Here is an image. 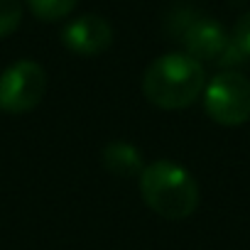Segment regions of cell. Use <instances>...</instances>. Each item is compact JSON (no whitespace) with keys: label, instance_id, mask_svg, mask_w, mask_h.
<instances>
[{"label":"cell","instance_id":"obj_1","mask_svg":"<svg viewBox=\"0 0 250 250\" xmlns=\"http://www.w3.org/2000/svg\"><path fill=\"white\" fill-rule=\"evenodd\" d=\"M204 88H206V74L201 62L182 52L157 57L145 69L143 76L145 98L165 110H179L191 105Z\"/></svg>","mask_w":250,"mask_h":250},{"label":"cell","instance_id":"obj_2","mask_svg":"<svg viewBox=\"0 0 250 250\" xmlns=\"http://www.w3.org/2000/svg\"><path fill=\"white\" fill-rule=\"evenodd\" d=\"M140 194L145 204L162 218H189L199 206V184L177 162L157 160L140 174Z\"/></svg>","mask_w":250,"mask_h":250},{"label":"cell","instance_id":"obj_3","mask_svg":"<svg viewBox=\"0 0 250 250\" xmlns=\"http://www.w3.org/2000/svg\"><path fill=\"white\" fill-rule=\"evenodd\" d=\"M204 108L211 120L233 128L250 120V81L238 71L216 74L204 91Z\"/></svg>","mask_w":250,"mask_h":250},{"label":"cell","instance_id":"obj_4","mask_svg":"<svg viewBox=\"0 0 250 250\" xmlns=\"http://www.w3.org/2000/svg\"><path fill=\"white\" fill-rule=\"evenodd\" d=\"M47 91V74L37 62L22 59L0 74V108L13 115L30 113Z\"/></svg>","mask_w":250,"mask_h":250},{"label":"cell","instance_id":"obj_5","mask_svg":"<svg viewBox=\"0 0 250 250\" xmlns=\"http://www.w3.org/2000/svg\"><path fill=\"white\" fill-rule=\"evenodd\" d=\"M62 42L74 54L93 57L113 44V27L101 15H81L62 30Z\"/></svg>","mask_w":250,"mask_h":250},{"label":"cell","instance_id":"obj_6","mask_svg":"<svg viewBox=\"0 0 250 250\" xmlns=\"http://www.w3.org/2000/svg\"><path fill=\"white\" fill-rule=\"evenodd\" d=\"M184 47H187V54L196 62H218L221 54L226 52L230 37L226 35V30L221 27V22L216 20H208V18H201V20H194L187 32H184Z\"/></svg>","mask_w":250,"mask_h":250},{"label":"cell","instance_id":"obj_7","mask_svg":"<svg viewBox=\"0 0 250 250\" xmlns=\"http://www.w3.org/2000/svg\"><path fill=\"white\" fill-rule=\"evenodd\" d=\"M101 162L103 167L123 179H130V177H140L143 174V155L135 145L130 143H108L101 152Z\"/></svg>","mask_w":250,"mask_h":250},{"label":"cell","instance_id":"obj_8","mask_svg":"<svg viewBox=\"0 0 250 250\" xmlns=\"http://www.w3.org/2000/svg\"><path fill=\"white\" fill-rule=\"evenodd\" d=\"M76 3H79V0H27L30 10L40 20H47V22H54V20L66 18L76 8Z\"/></svg>","mask_w":250,"mask_h":250},{"label":"cell","instance_id":"obj_9","mask_svg":"<svg viewBox=\"0 0 250 250\" xmlns=\"http://www.w3.org/2000/svg\"><path fill=\"white\" fill-rule=\"evenodd\" d=\"M22 22L20 0H0V37L13 35Z\"/></svg>","mask_w":250,"mask_h":250},{"label":"cell","instance_id":"obj_10","mask_svg":"<svg viewBox=\"0 0 250 250\" xmlns=\"http://www.w3.org/2000/svg\"><path fill=\"white\" fill-rule=\"evenodd\" d=\"M230 44L245 57L250 59V10L243 13L233 27V35H230Z\"/></svg>","mask_w":250,"mask_h":250}]
</instances>
